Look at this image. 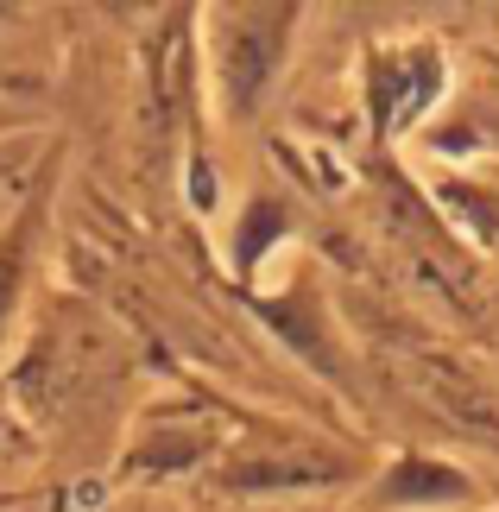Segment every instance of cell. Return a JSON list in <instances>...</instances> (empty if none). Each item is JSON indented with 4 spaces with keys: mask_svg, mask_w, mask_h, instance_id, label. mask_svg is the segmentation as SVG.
Wrapping results in <instances>:
<instances>
[{
    "mask_svg": "<svg viewBox=\"0 0 499 512\" xmlns=\"http://www.w3.org/2000/svg\"><path fill=\"white\" fill-rule=\"evenodd\" d=\"M19 253H26V234H13V241L0 247V323H7V310L19 298Z\"/></svg>",
    "mask_w": 499,
    "mask_h": 512,
    "instance_id": "cell-3",
    "label": "cell"
},
{
    "mask_svg": "<svg viewBox=\"0 0 499 512\" xmlns=\"http://www.w3.org/2000/svg\"><path fill=\"white\" fill-rule=\"evenodd\" d=\"M436 83H443V64H436L430 51H392V57H379V70H373V121H379V133L405 127L411 114L436 95Z\"/></svg>",
    "mask_w": 499,
    "mask_h": 512,
    "instance_id": "cell-1",
    "label": "cell"
},
{
    "mask_svg": "<svg viewBox=\"0 0 499 512\" xmlns=\"http://www.w3.org/2000/svg\"><path fill=\"white\" fill-rule=\"evenodd\" d=\"M285 19L291 13H247V19H234V32H228V89H234V102H253V95L266 89L278 51H285Z\"/></svg>",
    "mask_w": 499,
    "mask_h": 512,
    "instance_id": "cell-2",
    "label": "cell"
}]
</instances>
